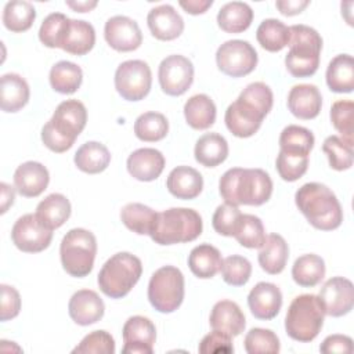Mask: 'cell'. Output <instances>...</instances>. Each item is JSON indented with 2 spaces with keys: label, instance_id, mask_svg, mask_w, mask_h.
<instances>
[{
  "label": "cell",
  "instance_id": "24",
  "mask_svg": "<svg viewBox=\"0 0 354 354\" xmlns=\"http://www.w3.org/2000/svg\"><path fill=\"white\" fill-rule=\"evenodd\" d=\"M166 187L177 199L189 201L202 192L203 177L191 166H177L169 173Z\"/></svg>",
  "mask_w": 354,
  "mask_h": 354
},
{
  "label": "cell",
  "instance_id": "37",
  "mask_svg": "<svg viewBox=\"0 0 354 354\" xmlns=\"http://www.w3.org/2000/svg\"><path fill=\"white\" fill-rule=\"evenodd\" d=\"M48 80L54 91L61 94H73L82 84L83 72L75 62L59 61L50 69Z\"/></svg>",
  "mask_w": 354,
  "mask_h": 354
},
{
  "label": "cell",
  "instance_id": "17",
  "mask_svg": "<svg viewBox=\"0 0 354 354\" xmlns=\"http://www.w3.org/2000/svg\"><path fill=\"white\" fill-rule=\"evenodd\" d=\"M122 353L124 354H152L156 340V329L152 321L142 315L130 317L123 325Z\"/></svg>",
  "mask_w": 354,
  "mask_h": 354
},
{
  "label": "cell",
  "instance_id": "34",
  "mask_svg": "<svg viewBox=\"0 0 354 354\" xmlns=\"http://www.w3.org/2000/svg\"><path fill=\"white\" fill-rule=\"evenodd\" d=\"M326 84L333 93H351L354 88V61L350 54L336 55L326 68Z\"/></svg>",
  "mask_w": 354,
  "mask_h": 354
},
{
  "label": "cell",
  "instance_id": "14",
  "mask_svg": "<svg viewBox=\"0 0 354 354\" xmlns=\"http://www.w3.org/2000/svg\"><path fill=\"white\" fill-rule=\"evenodd\" d=\"M318 297L325 315L343 317L348 314L354 306L353 282L344 277H333L322 285Z\"/></svg>",
  "mask_w": 354,
  "mask_h": 354
},
{
  "label": "cell",
  "instance_id": "38",
  "mask_svg": "<svg viewBox=\"0 0 354 354\" xmlns=\"http://www.w3.org/2000/svg\"><path fill=\"white\" fill-rule=\"evenodd\" d=\"M256 39L264 50L277 53L289 44L290 29L279 19L267 18L259 25L256 30Z\"/></svg>",
  "mask_w": 354,
  "mask_h": 354
},
{
  "label": "cell",
  "instance_id": "18",
  "mask_svg": "<svg viewBox=\"0 0 354 354\" xmlns=\"http://www.w3.org/2000/svg\"><path fill=\"white\" fill-rule=\"evenodd\" d=\"M248 306L254 318L264 321L272 319L282 307V293L271 282H259L248 295Z\"/></svg>",
  "mask_w": 354,
  "mask_h": 354
},
{
  "label": "cell",
  "instance_id": "10",
  "mask_svg": "<svg viewBox=\"0 0 354 354\" xmlns=\"http://www.w3.org/2000/svg\"><path fill=\"white\" fill-rule=\"evenodd\" d=\"M152 73L147 62L129 59L122 62L115 72V88L123 100L140 101L151 90Z\"/></svg>",
  "mask_w": 354,
  "mask_h": 354
},
{
  "label": "cell",
  "instance_id": "28",
  "mask_svg": "<svg viewBox=\"0 0 354 354\" xmlns=\"http://www.w3.org/2000/svg\"><path fill=\"white\" fill-rule=\"evenodd\" d=\"M221 264L223 259L220 250L209 243L195 246L188 256L191 272L201 279L213 278L221 270Z\"/></svg>",
  "mask_w": 354,
  "mask_h": 354
},
{
  "label": "cell",
  "instance_id": "21",
  "mask_svg": "<svg viewBox=\"0 0 354 354\" xmlns=\"http://www.w3.org/2000/svg\"><path fill=\"white\" fill-rule=\"evenodd\" d=\"M48 181V170L40 162H24L14 171L15 189L25 198L39 196L47 188Z\"/></svg>",
  "mask_w": 354,
  "mask_h": 354
},
{
  "label": "cell",
  "instance_id": "32",
  "mask_svg": "<svg viewBox=\"0 0 354 354\" xmlns=\"http://www.w3.org/2000/svg\"><path fill=\"white\" fill-rule=\"evenodd\" d=\"M253 21V10L248 3L230 1L225 3L217 14V24L227 33H242Z\"/></svg>",
  "mask_w": 354,
  "mask_h": 354
},
{
  "label": "cell",
  "instance_id": "20",
  "mask_svg": "<svg viewBox=\"0 0 354 354\" xmlns=\"http://www.w3.org/2000/svg\"><path fill=\"white\" fill-rule=\"evenodd\" d=\"M147 24L152 36L163 41L177 39L184 30V19L170 4L153 7L147 15Z\"/></svg>",
  "mask_w": 354,
  "mask_h": 354
},
{
  "label": "cell",
  "instance_id": "2",
  "mask_svg": "<svg viewBox=\"0 0 354 354\" xmlns=\"http://www.w3.org/2000/svg\"><path fill=\"white\" fill-rule=\"evenodd\" d=\"M295 203L317 230L332 231L340 227L343 210L336 195L321 183H307L295 194Z\"/></svg>",
  "mask_w": 354,
  "mask_h": 354
},
{
  "label": "cell",
  "instance_id": "6",
  "mask_svg": "<svg viewBox=\"0 0 354 354\" xmlns=\"http://www.w3.org/2000/svg\"><path fill=\"white\" fill-rule=\"evenodd\" d=\"M142 274L141 260L129 253L119 252L111 256L98 272L100 290L111 299H122L133 289Z\"/></svg>",
  "mask_w": 354,
  "mask_h": 354
},
{
  "label": "cell",
  "instance_id": "56",
  "mask_svg": "<svg viewBox=\"0 0 354 354\" xmlns=\"http://www.w3.org/2000/svg\"><path fill=\"white\" fill-rule=\"evenodd\" d=\"M308 4V0H278L275 3V7L282 15L292 17L300 14Z\"/></svg>",
  "mask_w": 354,
  "mask_h": 354
},
{
  "label": "cell",
  "instance_id": "42",
  "mask_svg": "<svg viewBox=\"0 0 354 354\" xmlns=\"http://www.w3.org/2000/svg\"><path fill=\"white\" fill-rule=\"evenodd\" d=\"M169 122L163 113L145 112L134 122V134L138 140L145 142L160 141L167 136Z\"/></svg>",
  "mask_w": 354,
  "mask_h": 354
},
{
  "label": "cell",
  "instance_id": "50",
  "mask_svg": "<svg viewBox=\"0 0 354 354\" xmlns=\"http://www.w3.org/2000/svg\"><path fill=\"white\" fill-rule=\"evenodd\" d=\"M73 354H113L115 340L106 330H94L86 335L72 350Z\"/></svg>",
  "mask_w": 354,
  "mask_h": 354
},
{
  "label": "cell",
  "instance_id": "3",
  "mask_svg": "<svg viewBox=\"0 0 354 354\" xmlns=\"http://www.w3.org/2000/svg\"><path fill=\"white\" fill-rule=\"evenodd\" d=\"M87 123V109L77 100L62 101L41 129V141L53 152L68 151Z\"/></svg>",
  "mask_w": 354,
  "mask_h": 354
},
{
  "label": "cell",
  "instance_id": "9",
  "mask_svg": "<svg viewBox=\"0 0 354 354\" xmlns=\"http://www.w3.org/2000/svg\"><path fill=\"white\" fill-rule=\"evenodd\" d=\"M151 306L163 314L176 311L184 300V275L174 266L158 268L148 283Z\"/></svg>",
  "mask_w": 354,
  "mask_h": 354
},
{
  "label": "cell",
  "instance_id": "25",
  "mask_svg": "<svg viewBox=\"0 0 354 354\" xmlns=\"http://www.w3.org/2000/svg\"><path fill=\"white\" fill-rule=\"evenodd\" d=\"M209 322L213 329L221 330L231 337L239 336L246 326L245 314L241 307L231 300L217 301L212 308Z\"/></svg>",
  "mask_w": 354,
  "mask_h": 354
},
{
  "label": "cell",
  "instance_id": "12",
  "mask_svg": "<svg viewBox=\"0 0 354 354\" xmlns=\"http://www.w3.org/2000/svg\"><path fill=\"white\" fill-rule=\"evenodd\" d=\"M11 239L21 252L39 253L50 246L53 230L46 227L36 214L28 213L14 223Z\"/></svg>",
  "mask_w": 354,
  "mask_h": 354
},
{
  "label": "cell",
  "instance_id": "51",
  "mask_svg": "<svg viewBox=\"0 0 354 354\" xmlns=\"http://www.w3.org/2000/svg\"><path fill=\"white\" fill-rule=\"evenodd\" d=\"M242 213L238 206L231 203H223L217 206L212 217V225L214 231L224 236H234Z\"/></svg>",
  "mask_w": 354,
  "mask_h": 354
},
{
  "label": "cell",
  "instance_id": "26",
  "mask_svg": "<svg viewBox=\"0 0 354 354\" xmlns=\"http://www.w3.org/2000/svg\"><path fill=\"white\" fill-rule=\"evenodd\" d=\"M1 111L12 113L22 109L29 101V86L18 73H6L0 80Z\"/></svg>",
  "mask_w": 354,
  "mask_h": 354
},
{
  "label": "cell",
  "instance_id": "41",
  "mask_svg": "<svg viewBox=\"0 0 354 354\" xmlns=\"http://www.w3.org/2000/svg\"><path fill=\"white\" fill-rule=\"evenodd\" d=\"M314 134L301 126L289 124L279 136V151L308 156L314 147Z\"/></svg>",
  "mask_w": 354,
  "mask_h": 354
},
{
  "label": "cell",
  "instance_id": "49",
  "mask_svg": "<svg viewBox=\"0 0 354 354\" xmlns=\"http://www.w3.org/2000/svg\"><path fill=\"white\" fill-rule=\"evenodd\" d=\"M277 171L285 181L293 183L303 177L308 167V156L279 151L277 156Z\"/></svg>",
  "mask_w": 354,
  "mask_h": 354
},
{
  "label": "cell",
  "instance_id": "27",
  "mask_svg": "<svg viewBox=\"0 0 354 354\" xmlns=\"http://www.w3.org/2000/svg\"><path fill=\"white\" fill-rule=\"evenodd\" d=\"M289 259V246L279 234H270L260 248L257 260L263 271L277 275L283 271Z\"/></svg>",
  "mask_w": 354,
  "mask_h": 354
},
{
  "label": "cell",
  "instance_id": "52",
  "mask_svg": "<svg viewBox=\"0 0 354 354\" xmlns=\"http://www.w3.org/2000/svg\"><path fill=\"white\" fill-rule=\"evenodd\" d=\"M239 98L254 105L266 116L271 111L272 102H274V95H272L271 88L263 82H254V83L248 84L243 88V91L239 94Z\"/></svg>",
  "mask_w": 354,
  "mask_h": 354
},
{
  "label": "cell",
  "instance_id": "1",
  "mask_svg": "<svg viewBox=\"0 0 354 354\" xmlns=\"http://www.w3.org/2000/svg\"><path fill=\"white\" fill-rule=\"evenodd\" d=\"M223 199L231 205L260 206L272 194V180L263 169H228L218 181Z\"/></svg>",
  "mask_w": 354,
  "mask_h": 354
},
{
  "label": "cell",
  "instance_id": "43",
  "mask_svg": "<svg viewBox=\"0 0 354 354\" xmlns=\"http://www.w3.org/2000/svg\"><path fill=\"white\" fill-rule=\"evenodd\" d=\"M234 238L245 248L260 249L267 238L263 221L254 214H242Z\"/></svg>",
  "mask_w": 354,
  "mask_h": 354
},
{
  "label": "cell",
  "instance_id": "33",
  "mask_svg": "<svg viewBox=\"0 0 354 354\" xmlns=\"http://www.w3.org/2000/svg\"><path fill=\"white\" fill-rule=\"evenodd\" d=\"M216 105L206 94H195L184 105V116L195 130H206L216 122Z\"/></svg>",
  "mask_w": 354,
  "mask_h": 354
},
{
  "label": "cell",
  "instance_id": "4",
  "mask_svg": "<svg viewBox=\"0 0 354 354\" xmlns=\"http://www.w3.org/2000/svg\"><path fill=\"white\" fill-rule=\"evenodd\" d=\"M203 230L201 214L188 207H170L156 214L149 236L158 245L195 241Z\"/></svg>",
  "mask_w": 354,
  "mask_h": 354
},
{
  "label": "cell",
  "instance_id": "7",
  "mask_svg": "<svg viewBox=\"0 0 354 354\" xmlns=\"http://www.w3.org/2000/svg\"><path fill=\"white\" fill-rule=\"evenodd\" d=\"M325 311L315 295L296 296L288 307L285 317V330L296 342L308 343L314 340L322 329Z\"/></svg>",
  "mask_w": 354,
  "mask_h": 354
},
{
  "label": "cell",
  "instance_id": "22",
  "mask_svg": "<svg viewBox=\"0 0 354 354\" xmlns=\"http://www.w3.org/2000/svg\"><path fill=\"white\" fill-rule=\"evenodd\" d=\"M165 156L155 148H140L131 152L126 166L131 177L138 181H153L165 169Z\"/></svg>",
  "mask_w": 354,
  "mask_h": 354
},
{
  "label": "cell",
  "instance_id": "11",
  "mask_svg": "<svg viewBox=\"0 0 354 354\" xmlns=\"http://www.w3.org/2000/svg\"><path fill=\"white\" fill-rule=\"evenodd\" d=\"M257 53L246 40H228L223 43L216 53L218 69L231 77H242L254 71L257 65Z\"/></svg>",
  "mask_w": 354,
  "mask_h": 354
},
{
  "label": "cell",
  "instance_id": "19",
  "mask_svg": "<svg viewBox=\"0 0 354 354\" xmlns=\"http://www.w3.org/2000/svg\"><path fill=\"white\" fill-rule=\"evenodd\" d=\"M68 313L73 322L87 326L98 322L105 313L102 299L91 289H80L75 292L68 304Z\"/></svg>",
  "mask_w": 354,
  "mask_h": 354
},
{
  "label": "cell",
  "instance_id": "54",
  "mask_svg": "<svg viewBox=\"0 0 354 354\" xmlns=\"http://www.w3.org/2000/svg\"><path fill=\"white\" fill-rule=\"evenodd\" d=\"M1 310H0V319L3 322L15 318L21 310V296L18 290L10 285L1 283Z\"/></svg>",
  "mask_w": 354,
  "mask_h": 354
},
{
  "label": "cell",
  "instance_id": "15",
  "mask_svg": "<svg viewBox=\"0 0 354 354\" xmlns=\"http://www.w3.org/2000/svg\"><path fill=\"white\" fill-rule=\"evenodd\" d=\"M264 118L266 115L254 105L238 97L232 104L228 105L224 115V122L227 129L235 137L248 138L257 133Z\"/></svg>",
  "mask_w": 354,
  "mask_h": 354
},
{
  "label": "cell",
  "instance_id": "47",
  "mask_svg": "<svg viewBox=\"0 0 354 354\" xmlns=\"http://www.w3.org/2000/svg\"><path fill=\"white\" fill-rule=\"evenodd\" d=\"M221 277L231 286H243L252 275L250 261L239 254L228 256L221 264Z\"/></svg>",
  "mask_w": 354,
  "mask_h": 354
},
{
  "label": "cell",
  "instance_id": "29",
  "mask_svg": "<svg viewBox=\"0 0 354 354\" xmlns=\"http://www.w3.org/2000/svg\"><path fill=\"white\" fill-rule=\"evenodd\" d=\"M194 155L198 163L205 167H216L228 156V142L217 133H206L195 144Z\"/></svg>",
  "mask_w": 354,
  "mask_h": 354
},
{
  "label": "cell",
  "instance_id": "35",
  "mask_svg": "<svg viewBox=\"0 0 354 354\" xmlns=\"http://www.w3.org/2000/svg\"><path fill=\"white\" fill-rule=\"evenodd\" d=\"M73 160L79 170L88 174H97L109 166L111 153L104 144L97 141H87L79 147Z\"/></svg>",
  "mask_w": 354,
  "mask_h": 354
},
{
  "label": "cell",
  "instance_id": "31",
  "mask_svg": "<svg viewBox=\"0 0 354 354\" xmlns=\"http://www.w3.org/2000/svg\"><path fill=\"white\" fill-rule=\"evenodd\" d=\"M71 202L62 194H50L36 207L37 218L50 230L59 228L71 216Z\"/></svg>",
  "mask_w": 354,
  "mask_h": 354
},
{
  "label": "cell",
  "instance_id": "13",
  "mask_svg": "<svg viewBox=\"0 0 354 354\" xmlns=\"http://www.w3.org/2000/svg\"><path fill=\"white\" fill-rule=\"evenodd\" d=\"M158 79L163 93L171 97L183 95L194 82V65L184 55H169L159 65Z\"/></svg>",
  "mask_w": 354,
  "mask_h": 354
},
{
  "label": "cell",
  "instance_id": "59",
  "mask_svg": "<svg viewBox=\"0 0 354 354\" xmlns=\"http://www.w3.org/2000/svg\"><path fill=\"white\" fill-rule=\"evenodd\" d=\"M65 4L72 8L73 11L76 12H87V11H91L93 8L97 7V1L95 0H84V1H65Z\"/></svg>",
  "mask_w": 354,
  "mask_h": 354
},
{
  "label": "cell",
  "instance_id": "23",
  "mask_svg": "<svg viewBox=\"0 0 354 354\" xmlns=\"http://www.w3.org/2000/svg\"><path fill=\"white\" fill-rule=\"evenodd\" d=\"M322 97L314 84H296L288 94V109L299 119L310 120L319 115Z\"/></svg>",
  "mask_w": 354,
  "mask_h": 354
},
{
  "label": "cell",
  "instance_id": "46",
  "mask_svg": "<svg viewBox=\"0 0 354 354\" xmlns=\"http://www.w3.org/2000/svg\"><path fill=\"white\" fill-rule=\"evenodd\" d=\"M243 344L249 354H278L281 348L278 336L264 328H252L246 333Z\"/></svg>",
  "mask_w": 354,
  "mask_h": 354
},
{
  "label": "cell",
  "instance_id": "58",
  "mask_svg": "<svg viewBox=\"0 0 354 354\" xmlns=\"http://www.w3.org/2000/svg\"><path fill=\"white\" fill-rule=\"evenodd\" d=\"M0 188H1V214L7 212V209L14 203V199H15V191L11 185H8L7 183H1L0 184Z\"/></svg>",
  "mask_w": 354,
  "mask_h": 354
},
{
  "label": "cell",
  "instance_id": "57",
  "mask_svg": "<svg viewBox=\"0 0 354 354\" xmlns=\"http://www.w3.org/2000/svg\"><path fill=\"white\" fill-rule=\"evenodd\" d=\"M180 7L191 14V15H199L207 11V8L212 7L213 0H181L178 1Z\"/></svg>",
  "mask_w": 354,
  "mask_h": 354
},
{
  "label": "cell",
  "instance_id": "5",
  "mask_svg": "<svg viewBox=\"0 0 354 354\" xmlns=\"http://www.w3.org/2000/svg\"><path fill=\"white\" fill-rule=\"evenodd\" d=\"M289 29L290 40L285 66L295 77H310L319 66L322 37L314 28L303 24L292 25Z\"/></svg>",
  "mask_w": 354,
  "mask_h": 354
},
{
  "label": "cell",
  "instance_id": "8",
  "mask_svg": "<svg viewBox=\"0 0 354 354\" xmlns=\"http://www.w3.org/2000/svg\"><path fill=\"white\" fill-rule=\"evenodd\" d=\"M97 254V239L94 234L84 228L69 230L59 245L62 268L75 278L88 275L94 267Z\"/></svg>",
  "mask_w": 354,
  "mask_h": 354
},
{
  "label": "cell",
  "instance_id": "16",
  "mask_svg": "<svg viewBox=\"0 0 354 354\" xmlns=\"http://www.w3.org/2000/svg\"><path fill=\"white\" fill-rule=\"evenodd\" d=\"M104 37L109 47L120 53L137 50L142 43V33L138 24L126 17H111L104 26Z\"/></svg>",
  "mask_w": 354,
  "mask_h": 354
},
{
  "label": "cell",
  "instance_id": "48",
  "mask_svg": "<svg viewBox=\"0 0 354 354\" xmlns=\"http://www.w3.org/2000/svg\"><path fill=\"white\" fill-rule=\"evenodd\" d=\"M354 102L350 100H339L330 108V122L333 127L348 142L353 141L354 134Z\"/></svg>",
  "mask_w": 354,
  "mask_h": 354
},
{
  "label": "cell",
  "instance_id": "39",
  "mask_svg": "<svg viewBox=\"0 0 354 354\" xmlns=\"http://www.w3.org/2000/svg\"><path fill=\"white\" fill-rule=\"evenodd\" d=\"M35 19L36 10L29 1L12 0L4 6L3 24L8 30L14 33H21L30 29Z\"/></svg>",
  "mask_w": 354,
  "mask_h": 354
},
{
  "label": "cell",
  "instance_id": "45",
  "mask_svg": "<svg viewBox=\"0 0 354 354\" xmlns=\"http://www.w3.org/2000/svg\"><path fill=\"white\" fill-rule=\"evenodd\" d=\"M322 151L328 156L333 170L343 171L353 166V144L339 136H329L322 144Z\"/></svg>",
  "mask_w": 354,
  "mask_h": 354
},
{
  "label": "cell",
  "instance_id": "53",
  "mask_svg": "<svg viewBox=\"0 0 354 354\" xmlns=\"http://www.w3.org/2000/svg\"><path fill=\"white\" fill-rule=\"evenodd\" d=\"M198 350L201 354H218V353L230 354V353H234V346L230 335L221 330L213 329V332L207 333L201 340Z\"/></svg>",
  "mask_w": 354,
  "mask_h": 354
},
{
  "label": "cell",
  "instance_id": "30",
  "mask_svg": "<svg viewBox=\"0 0 354 354\" xmlns=\"http://www.w3.org/2000/svg\"><path fill=\"white\" fill-rule=\"evenodd\" d=\"M94 26L83 19H71L61 48L73 55H84L94 47Z\"/></svg>",
  "mask_w": 354,
  "mask_h": 354
},
{
  "label": "cell",
  "instance_id": "36",
  "mask_svg": "<svg viewBox=\"0 0 354 354\" xmlns=\"http://www.w3.org/2000/svg\"><path fill=\"white\" fill-rule=\"evenodd\" d=\"M325 277V261L321 256L308 253L297 257L292 267L293 281L303 288L318 285Z\"/></svg>",
  "mask_w": 354,
  "mask_h": 354
},
{
  "label": "cell",
  "instance_id": "40",
  "mask_svg": "<svg viewBox=\"0 0 354 354\" xmlns=\"http://www.w3.org/2000/svg\"><path fill=\"white\" fill-rule=\"evenodd\" d=\"M156 214L158 213L149 206L131 202L120 210V220L130 231L138 235H149L156 220Z\"/></svg>",
  "mask_w": 354,
  "mask_h": 354
},
{
  "label": "cell",
  "instance_id": "44",
  "mask_svg": "<svg viewBox=\"0 0 354 354\" xmlns=\"http://www.w3.org/2000/svg\"><path fill=\"white\" fill-rule=\"evenodd\" d=\"M71 18L62 12H51L44 18L39 29L40 41L50 48H61Z\"/></svg>",
  "mask_w": 354,
  "mask_h": 354
},
{
  "label": "cell",
  "instance_id": "55",
  "mask_svg": "<svg viewBox=\"0 0 354 354\" xmlns=\"http://www.w3.org/2000/svg\"><path fill=\"white\" fill-rule=\"evenodd\" d=\"M319 351L324 354H350L353 351V340L346 335H330L324 339Z\"/></svg>",
  "mask_w": 354,
  "mask_h": 354
}]
</instances>
